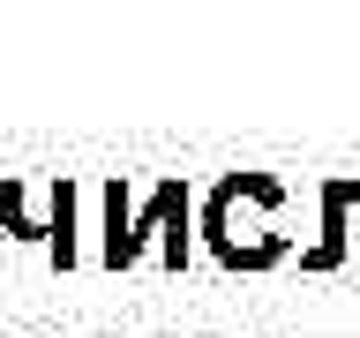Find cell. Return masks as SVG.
<instances>
[{
    "label": "cell",
    "instance_id": "obj_1",
    "mask_svg": "<svg viewBox=\"0 0 360 338\" xmlns=\"http://www.w3.org/2000/svg\"><path fill=\"white\" fill-rule=\"evenodd\" d=\"M150 233H165V256L188 263V188L165 180L143 211H128V180H105V270H128Z\"/></svg>",
    "mask_w": 360,
    "mask_h": 338
},
{
    "label": "cell",
    "instance_id": "obj_2",
    "mask_svg": "<svg viewBox=\"0 0 360 338\" xmlns=\"http://www.w3.org/2000/svg\"><path fill=\"white\" fill-rule=\"evenodd\" d=\"M0 233L45 241L53 270H75V180L53 173V180H45V211H38V203H30V180L8 173V180H0Z\"/></svg>",
    "mask_w": 360,
    "mask_h": 338
}]
</instances>
